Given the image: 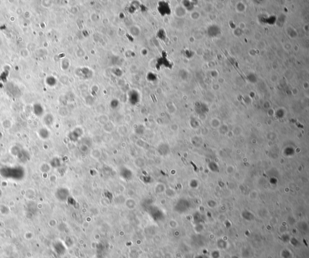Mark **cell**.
I'll return each mask as SVG.
<instances>
[]
</instances>
